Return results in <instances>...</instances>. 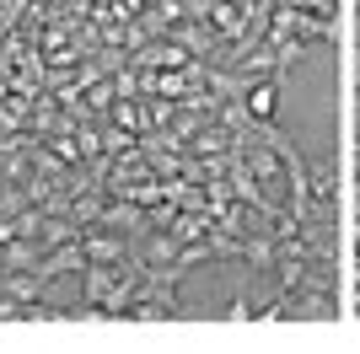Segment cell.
Masks as SVG:
<instances>
[{"label":"cell","instance_id":"1","mask_svg":"<svg viewBox=\"0 0 360 354\" xmlns=\"http://www.w3.org/2000/svg\"><path fill=\"white\" fill-rule=\"evenodd\" d=\"M242 113L253 118V124H269L280 113V81H253L248 97H242Z\"/></svg>","mask_w":360,"mask_h":354}]
</instances>
